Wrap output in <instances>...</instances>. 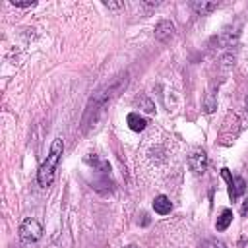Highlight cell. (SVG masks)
<instances>
[{"label":"cell","mask_w":248,"mask_h":248,"mask_svg":"<svg viewBox=\"0 0 248 248\" xmlns=\"http://www.w3.org/2000/svg\"><path fill=\"white\" fill-rule=\"evenodd\" d=\"M62 151H64V141H62V138H56L50 145V151H48L46 159L43 161V165L37 170V182H39L41 188H48L52 184L56 167H58L60 157H62Z\"/></svg>","instance_id":"cell-1"},{"label":"cell","mask_w":248,"mask_h":248,"mask_svg":"<svg viewBox=\"0 0 248 248\" xmlns=\"http://www.w3.org/2000/svg\"><path fill=\"white\" fill-rule=\"evenodd\" d=\"M41 236H43V227H41V223L37 219L27 217L19 225V238H21V242L31 244V242H37Z\"/></svg>","instance_id":"cell-2"},{"label":"cell","mask_w":248,"mask_h":248,"mask_svg":"<svg viewBox=\"0 0 248 248\" xmlns=\"http://www.w3.org/2000/svg\"><path fill=\"white\" fill-rule=\"evenodd\" d=\"M221 176L227 180L229 184V198L232 202H236L244 192H246V182L242 176H231V170L229 169H221Z\"/></svg>","instance_id":"cell-3"},{"label":"cell","mask_w":248,"mask_h":248,"mask_svg":"<svg viewBox=\"0 0 248 248\" xmlns=\"http://www.w3.org/2000/svg\"><path fill=\"white\" fill-rule=\"evenodd\" d=\"M188 165H190L194 174H203L205 169H207V155H205V151L203 149L192 151L190 157H188Z\"/></svg>","instance_id":"cell-4"},{"label":"cell","mask_w":248,"mask_h":248,"mask_svg":"<svg viewBox=\"0 0 248 248\" xmlns=\"http://www.w3.org/2000/svg\"><path fill=\"white\" fill-rule=\"evenodd\" d=\"M174 35V23L169 21V19H163L155 25V39L161 41V43H167L170 37Z\"/></svg>","instance_id":"cell-5"},{"label":"cell","mask_w":248,"mask_h":248,"mask_svg":"<svg viewBox=\"0 0 248 248\" xmlns=\"http://www.w3.org/2000/svg\"><path fill=\"white\" fill-rule=\"evenodd\" d=\"M126 122H128V128H130L132 132H141V130H145V126H147V120H145L143 116H140L138 112H130L128 118H126Z\"/></svg>","instance_id":"cell-6"},{"label":"cell","mask_w":248,"mask_h":248,"mask_svg":"<svg viewBox=\"0 0 248 248\" xmlns=\"http://www.w3.org/2000/svg\"><path fill=\"white\" fill-rule=\"evenodd\" d=\"M153 209H155V213H159V215H167V213H170V209H172V203H170V200L167 198V196H157L155 200H153Z\"/></svg>","instance_id":"cell-7"},{"label":"cell","mask_w":248,"mask_h":248,"mask_svg":"<svg viewBox=\"0 0 248 248\" xmlns=\"http://www.w3.org/2000/svg\"><path fill=\"white\" fill-rule=\"evenodd\" d=\"M217 2H200V0H196V2H192V8L200 14V16H205V14H211L213 10H217Z\"/></svg>","instance_id":"cell-8"},{"label":"cell","mask_w":248,"mask_h":248,"mask_svg":"<svg viewBox=\"0 0 248 248\" xmlns=\"http://www.w3.org/2000/svg\"><path fill=\"white\" fill-rule=\"evenodd\" d=\"M231 221H232V211H231V209H223L221 215L217 217L215 229H217V231H225V229L231 225Z\"/></svg>","instance_id":"cell-9"},{"label":"cell","mask_w":248,"mask_h":248,"mask_svg":"<svg viewBox=\"0 0 248 248\" xmlns=\"http://www.w3.org/2000/svg\"><path fill=\"white\" fill-rule=\"evenodd\" d=\"M12 6H16V8H29V6H35V0H27V2L12 0Z\"/></svg>","instance_id":"cell-10"},{"label":"cell","mask_w":248,"mask_h":248,"mask_svg":"<svg viewBox=\"0 0 248 248\" xmlns=\"http://www.w3.org/2000/svg\"><path fill=\"white\" fill-rule=\"evenodd\" d=\"M205 110H207V112H213V110H215V103H213V95H209V97H207V101H205Z\"/></svg>","instance_id":"cell-11"},{"label":"cell","mask_w":248,"mask_h":248,"mask_svg":"<svg viewBox=\"0 0 248 248\" xmlns=\"http://www.w3.org/2000/svg\"><path fill=\"white\" fill-rule=\"evenodd\" d=\"M207 248H227V244L221 242V240H209L207 242Z\"/></svg>","instance_id":"cell-12"},{"label":"cell","mask_w":248,"mask_h":248,"mask_svg":"<svg viewBox=\"0 0 248 248\" xmlns=\"http://www.w3.org/2000/svg\"><path fill=\"white\" fill-rule=\"evenodd\" d=\"M240 215H242V217H248V198L242 202V207H240Z\"/></svg>","instance_id":"cell-13"},{"label":"cell","mask_w":248,"mask_h":248,"mask_svg":"<svg viewBox=\"0 0 248 248\" xmlns=\"http://www.w3.org/2000/svg\"><path fill=\"white\" fill-rule=\"evenodd\" d=\"M105 6H107V8H120L122 2H105Z\"/></svg>","instance_id":"cell-14"},{"label":"cell","mask_w":248,"mask_h":248,"mask_svg":"<svg viewBox=\"0 0 248 248\" xmlns=\"http://www.w3.org/2000/svg\"><path fill=\"white\" fill-rule=\"evenodd\" d=\"M244 105H246V112H248V95H246V99H244Z\"/></svg>","instance_id":"cell-15"},{"label":"cell","mask_w":248,"mask_h":248,"mask_svg":"<svg viewBox=\"0 0 248 248\" xmlns=\"http://www.w3.org/2000/svg\"><path fill=\"white\" fill-rule=\"evenodd\" d=\"M126 248H136V246H134V244H130V246H126Z\"/></svg>","instance_id":"cell-16"}]
</instances>
